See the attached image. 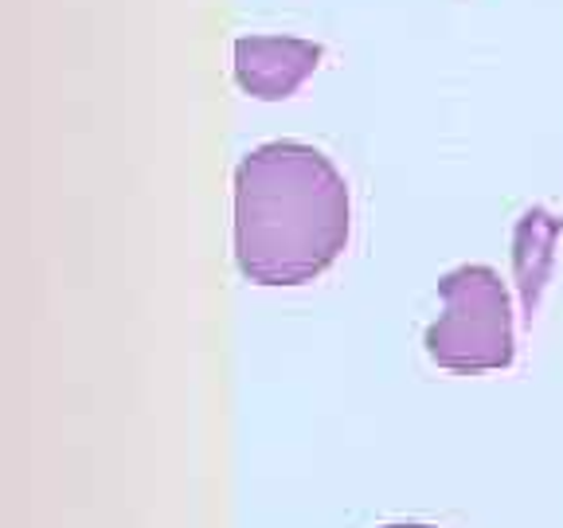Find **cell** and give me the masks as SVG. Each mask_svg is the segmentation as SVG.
Segmentation results:
<instances>
[{
    "label": "cell",
    "instance_id": "6da1fadb",
    "mask_svg": "<svg viewBox=\"0 0 563 528\" xmlns=\"http://www.w3.org/2000/svg\"><path fill=\"white\" fill-rule=\"evenodd\" d=\"M352 235L344 176L306 141H271L235 168V266L255 286H306Z\"/></svg>",
    "mask_w": 563,
    "mask_h": 528
},
{
    "label": "cell",
    "instance_id": "7a4b0ae2",
    "mask_svg": "<svg viewBox=\"0 0 563 528\" xmlns=\"http://www.w3.org/2000/svg\"><path fill=\"white\" fill-rule=\"evenodd\" d=\"M442 314L431 321L422 344L439 369L462 372H497L509 369L517 356L512 341L509 290L493 266H457L439 282Z\"/></svg>",
    "mask_w": 563,
    "mask_h": 528
},
{
    "label": "cell",
    "instance_id": "3957f363",
    "mask_svg": "<svg viewBox=\"0 0 563 528\" xmlns=\"http://www.w3.org/2000/svg\"><path fill=\"white\" fill-rule=\"evenodd\" d=\"M325 47L294 35H239L235 82L258 102H282L309 79Z\"/></svg>",
    "mask_w": 563,
    "mask_h": 528
},
{
    "label": "cell",
    "instance_id": "277c9868",
    "mask_svg": "<svg viewBox=\"0 0 563 528\" xmlns=\"http://www.w3.org/2000/svg\"><path fill=\"white\" fill-rule=\"evenodd\" d=\"M384 528H434V525H422V520H396V525H384Z\"/></svg>",
    "mask_w": 563,
    "mask_h": 528
}]
</instances>
